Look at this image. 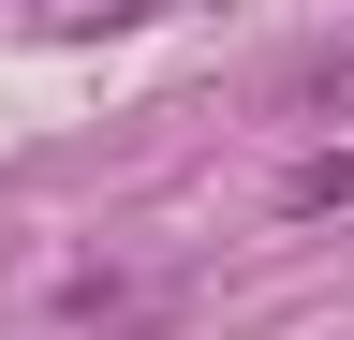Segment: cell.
<instances>
[{
  "mask_svg": "<svg viewBox=\"0 0 354 340\" xmlns=\"http://www.w3.org/2000/svg\"><path fill=\"white\" fill-rule=\"evenodd\" d=\"M281 207H354V148H325V163H295V178H281Z\"/></svg>",
  "mask_w": 354,
  "mask_h": 340,
  "instance_id": "6da1fadb",
  "label": "cell"
},
{
  "mask_svg": "<svg viewBox=\"0 0 354 340\" xmlns=\"http://www.w3.org/2000/svg\"><path fill=\"white\" fill-rule=\"evenodd\" d=\"M295 104H325V118H354V45H325V60H310V74H295Z\"/></svg>",
  "mask_w": 354,
  "mask_h": 340,
  "instance_id": "7a4b0ae2",
  "label": "cell"
}]
</instances>
